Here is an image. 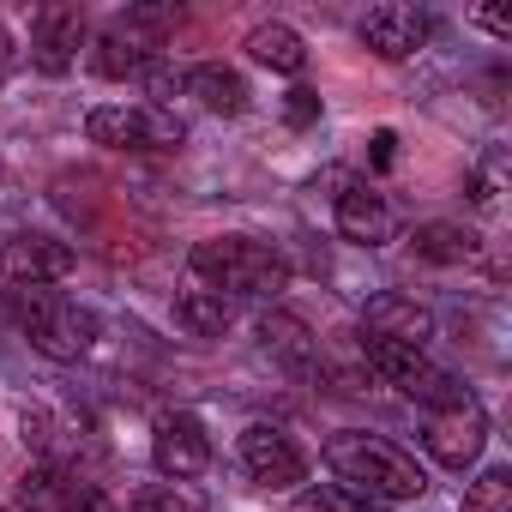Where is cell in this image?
<instances>
[{"mask_svg": "<svg viewBox=\"0 0 512 512\" xmlns=\"http://www.w3.org/2000/svg\"><path fill=\"white\" fill-rule=\"evenodd\" d=\"M235 452H241V470L260 482V488H296L308 476V452L284 428H272V422H247Z\"/></svg>", "mask_w": 512, "mask_h": 512, "instance_id": "obj_6", "label": "cell"}, {"mask_svg": "<svg viewBox=\"0 0 512 512\" xmlns=\"http://www.w3.org/2000/svg\"><path fill=\"white\" fill-rule=\"evenodd\" d=\"M338 235L356 241V247L392 241V205H386V193H374L368 181H350L338 193Z\"/></svg>", "mask_w": 512, "mask_h": 512, "instance_id": "obj_13", "label": "cell"}, {"mask_svg": "<svg viewBox=\"0 0 512 512\" xmlns=\"http://www.w3.org/2000/svg\"><path fill=\"white\" fill-rule=\"evenodd\" d=\"M362 338H386V344L422 350V344L434 338V314H428L416 296H404V290H380V296H368V308H362Z\"/></svg>", "mask_w": 512, "mask_h": 512, "instance_id": "obj_8", "label": "cell"}, {"mask_svg": "<svg viewBox=\"0 0 512 512\" xmlns=\"http://www.w3.org/2000/svg\"><path fill=\"white\" fill-rule=\"evenodd\" d=\"M157 49L163 43H151L145 31H133V25H109L103 37H97V49H91V67L103 73V79H145L151 67H157Z\"/></svg>", "mask_w": 512, "mask_h": 512, "instance_id": "obj_12", "label": "cell"}, {"mask_svg": "<svg viewBox=\"0 0 512 512\" xmlns=\"http://www.w3.org/2000/svg\"><path fill=\"white\" fill-rule=\"evenodd\" d=\"M326 464H332L338 488H350V494H362V500H374V506H380V500L398 506V500H422V494H428V470H422L398 440H386V434L344 428V434L326 440Z\"/></svg>", "mask_w": 512, "mask_h": 512, "instance_id": "obj_1", "label": "cell"}, {"mask_svg": "<svg viewBox=\"0 0 512 512\" xmlns=\"http://www.w3.org/2000/svg\"><path fill=\"white\" fill-rule=\"evenodd\" d=\"M368 157H374V169H392V157H398V133L380 127V133L368 139Z\"/></svg>", "mask_w": 512, "mask_h": 512, "instance_id": "obj_23", "label": "cell"}, {"mask_svg": "<svg viewBox=\"0 0 512 512\" xmlns=\"http://www.w3.org/2000/svg\"><path fill=\"white\" fill-rule=\"evenodd\" d=\"M362 43L380 55V61H410L422 43H428V13H416V7H398V0H392V7H368L362 13Z\"/></svg>", "mask_w": 512, "mask_h": 512, "instance_id": "obj_10", "label": "cell"}, {"mask_svg": "<svg viewBox=\"0 0 512 512\" xmlns=\"http://www.w3.org/2000/svg\"><path fill=\"white\" fill-rule=\"evenodd\" d=\"M151 464L169 476V482H193L211 470V440L193 416H163L157 422V440H151Z\"/></svg>", "mask_w": 512, "mask_h": 512, "instance_id": "obj_9", "label": "cell"}, {"mask_svg": "<svg viewBox=\"0 0 512 512\" xmlns=\"http://www.w3.org/2000/svg\"><path fill=\"white\" fill-rule=\"evenodd\" d=\"M175 326H181L187 338H223V332H229V302L193 284V290L175 296Z\"/></svg>", "mask_w": 512, "mask_h": 512, "instance_id": "obj_18", "label": "cell"}, {"mask_svg": "<svg viewBox=\"0 0 512 512\" xmlns=\"http://www.w3.org/2000/svg\"><path fill=\"white\" fill-rule=\"evenodd\" d=\"M0 260H7L13 284H61V278L73 272L79 253H73L67 241H55V235L25 229V235H13V241H0Z\"/></svg>", "mask_w": 512, "mask_h": 512, "instance_id": "obj_11", "label": "cell"}, {"mask_svg": "<svg viewBox=\"0 0 512 512\" xmlns=\"http://www.w3.org/2000/svg\"><path fill=\"white\" fill-rule=\"evenodd\" d=\"M187 272L199 290L211 296H253V302H266L290 284V266H284V253L266 247V241H253V235H211L187 253Z\"/></svg>", "mask_w": 512, "mask_h": 512, "instance_id": "obj_2", "label": "cell"}, {"mask_svg": "<svg viewBox=\"0 0 512 512\" xmlns=\"http://www.w3.org/2000/svg\"><path fill=\"white\" fill-rule=\"evenodd\" d=\"M284 121H290V127H314V121H320V91L296 85V91L284 97Z\"/></svg>", "mask_w": 512, "mask_h": 512, "instance_id": "obj_22", "label": "cell"}, {"mask_svg": "<svg viewBox=\"0 0 512 512\" xmlns=\"http://www.w3.org/2000/svg\"><path fill=\"white\" fill-rule=\"evenodd\" d=\"M241 49L260 61V67H272V73H302V67H308V43H302V31H290V25H253Z\"/></svg>", "mask_w": 512, "mask_h": 512, "instance_id": "obj_17", "label": "cell"}, {"mask_svg": "<svg viewBox=\"0 0 512 512\" xmlns=\"http://www.w3.org/2000/svg\"><path fill=\"white\" fill-rule=\"evenodd\" d=\"M464 512H512V476L506 470H482L464 494Z\"/></svg>", "mask_w": 512, "mask_h": 512, "instance_id": "obj_20", "label": "cell"}, {"mask_svg": "<svg viewBox=\"0 0 512 512\" xmlns=\"http://www.w3.org/2000/svg\"><path fill=\"white\" fill-rule=\"evenodd\" d=\"M7 314L13 326L31 338V350H43L49 362H79L97 338L91 308H79L73 296H61L55 284H13L7 290Z\"/></svg>", "mask_w": 512, "mask_h": 512, "instance_id": "obj_3", "label": "cell"}, {"mask_svg": "<svg viewBox=\"0 0 512 512\" xmlns=\"http://www.w3.org/2000/svg\"><path fill=\"white\" fill-rule=\"evenodd\" d=\"M260 344H266L284 368H296V374H308V368L320 362V338H314V326H308L302 314H290V308H272V314L260 320Z\"/></svg>", "mask_w": 512, "mask_h": 512, "instance_id": "obj_14", "label": "cell"}, {"mask_svg": "<svg viewBox=\"0 0 512 512\" xmlns=\"http://www.w3.org/2000/svg\"><path fill=\"white\" fill-rule=\"evenodd\" d=\"M482 440H488V416H482V404H476L470 392H464L458 404L422 416V446H428V458L446 464V470H470V464L482 458Z\"/></svg>", "mask_w": 512, "mask_h": 512, "instance_id": "obj_5", "label": "cell"}, {"mask_svg": "<svg viewBox=\"0 0 512 512\" xmlns=\"http://www.w3.org/2000/svg\"><path fill=\"white\" fill-rule=\"evenodd\" d=\"M0 79H7V67H0Z\"/></svg>", "mask_w": 512, "mask_h": 512, "instance_id": "obj_25", "label": "cell"}, {"mask_svg": "<svg viewBox=\"0 0 512 512\" xmlns=\"http://www.w3.org/2000/svg\"><path fill=\"white\" fill-rule=\"evenodd\" d=\"M290 512H380V506L362 500V494H350V488H338V482H314V488L296 494Z\"/></svg>", "mask_w": 512, "mask_h": 512, "instance_id": "obj_19", "label": "cell"}, {"mask_svg": "<svg viewBox=\"0 0 512 512\" xmlns=\"http://www.w3.org/2000/svg\"><path fill=\"white\" fill-rule=\"evenodd\" d=\"M181 91H187L199 109H211V115H241V109H247V79H241L235 67H217V61L193 67V73L181 79Z\"/></svg>", "mask_w": 512, "mask_h": 512, "instance_id": "obj_15", "label": "cell"}, {"mask_svg": "<svg viewBox=\"0 0 512 512\" xmlns=\"http://www.w3.org/2000/svg\"><path fill=\"white\" fill-rule=\"evenodd\" d=\"M476 25H488L494 37H512V19H500V13H476Z\"/></svg>", "mask_w": 512, "mask_h": 512, "instance_id": "obj_24", "label": "cell"}, {"mask_svg": "<svg viewBox=\"0 0 512 512\" xmlns=\"http://www.w3.org/2000/svg\"><path fill=\"white\" fill-rule=\"evenodd\" d=\"M85 139L91 145H109V151H181L187 127L163 103H139V109L103 103V109L85 115Z\"/></svg>", "mask_w": 512, "mask_h": 512, "instance_id": "obj_4", "label": "cell"}, {"mask_svg": "<svg viewBox=\"0 0 512 512\" xmlns=\"http://www.w3.org/2000/svg\"><path fill=\"white\" fill-rule=\"evenodd\" d=\"M127 512H193L187 500H181V488L175 482H151V488H139L133 494V506Z\"/></svg>", "mask_w": 512, "mask_h": 512, "instance_id": "obj_21", "label": "cell"}, {"mask_svg": "<svg viewBox=\"0 0 512 512\" xmlns=\"http://www.w3.org/2000/svg\"><path fill=\"white\" fill-rule=\"evenodd\" d=\"M79 49H85V13L79 7H43L31 19V67L37 73H49V79L73 73Z\"/></svg>", "mask_w": 512, "mask_h": 512, "instance_id": "obj_7", "label": "cell"}, {"mask_svg": "<svg viewBox=\"0 0 512 512\" xmlns=\"http://www.w3.org/2000/svg\"><path fill=\"white\" fill-rule=\"evenodd\" d=\"M410 247H416V260H428V266H464V260L482 253V235L470 223H416Z\"/></svg>", "mask_w": 512, "mask_h": 512, "instance_id": "obj_16", "label": "cell"}]
</instances>
